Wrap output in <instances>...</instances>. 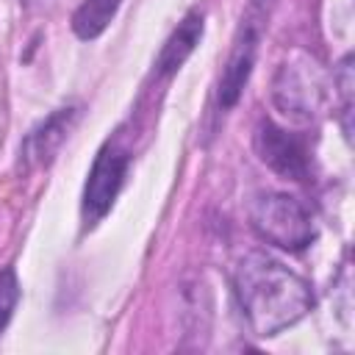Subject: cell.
Segmentation results:
<instances>
[{"mask_svg":"<svg viewBox=\"0 0 355 355\" xmlns=\"http://www.w3.org/2000/svg\"><path fill=\"white\" fill-rule=\"evenodd\" d=\"M233 286L247 327L263 338L291 327L313 308L308 280L261 252H250L236 263Z\"/></svg>","mask_w":355,"mask_h":355,"instance_id":"obj_1","label":"cell"},{"mask_svg":"<svg viewBox=\"0 0 355 355\" xmlns=\"http://www.w3.org/2000/svg\"><path fill=\"white\" fill-rule=\"evenodd\" d=\"M250 222L263 241H269L280 250H288V252L305 250L316 236L311 214L305 211V205L288 194H280V191L261 194L252 202Z\"/></svg>","mask_w":355,"mask_h":355,"instance_id":"obj_2","label":"cell"},{"mask_svg":"<svg viewBox=\"0 0 355 355\" xmlns=\"http://www.w3.org/2000/svg\"><path fill=\"white\" fill-rule=\"evenodd\" d=\"M261 28H263V3L252 0L241 19V28L233 39V47H230V55H227V64H225V72L219 80V105L222 108H233L236 100L241 97V89L255 64Z\"/></svg>","mask_w":355,"mask_h":355,"instance_id":"obj_3","label":"cell"},{"mask_svg":"<svg viewBox=\"0 0 355 355\" xmlns=\"http://www.w3.org/2000/svg\"><path fill=\"white\" fill-rule=\"evenodd\" d=\"M125 172H128V153L119 150L116 144H105L97 153V158L92 164V172H89V180H86V189H83L80 211H83L86 225L100 222L111 211V205H114V200L122 189Z\"/></svg>","mask_w":355,"mask_h":355,"instance_id":"obj_4","label":"cell"},{"mask_svg":"<svg viewBox=\"0 0 355 355\" xmlns=\"http://www.w3.org/2000/svg\"><path fill=\"white\" fill-rule=\"evenodd\" d=\"M275 105L291 119H311L322 103V80L313 64H283L275 78Z\"/></svg>","mask_w":355,"mask_h":355,"instance_id":"obj_5","label":"cell"},{"mask_svg":"<svg viewBox=\"0 0 355 355\" xmlns=\"http://www.w3.org/2000/svg\"><path fill=\"white\" fill-rule=\"evenodd\" d=\"M255 153L266 166H272L283 178L305 180L308 175V153L302 141L272 122H261L255 128Z\"/></svg>","mask_w":355,"mask_h":355,"instance_id":"obj_6","label":"cell"},{"mask_svg":"<svg viewBox=\"0 0 355 355\" xmlns=\"http://www.w3.org/2000/svg\"><path fill=\"white\" fill-rule=\"evenodd\" d=\"M75 116H78L75 108H61V111H55L44 125H39V128L25 139V144H22L25 161L33 164V166L47 164V161L53 158V153L61 147V141L67 139V133H69Z\"/></svg>","mask_w":355,"mask_h":355,"instance_id":"obj_7","label":"cell"},{"mask_svg":"<svg viewBox=\"0 0 355 355\" xmlns=\"http://www.w3.org/2000/svg\"><path fill=\"white\" fill-rule=\"evenodd\" d=\"M200 39H202V14H200V11H189V14L183 17V22L175 28V33L166 39L164 50L158 53V61H155L158 72H161V75L178 72V69L183 67V61H186V58L194 53V47L200 44Z\"/></svg>","mask_w":355,"mask_h":355,"instance_id":"obj_8","label":"cell"},{"mask_svg":"<svg viewBox=\"0 0 355 355\" xmlns=\"http://www.w3.org/2000/svg\"><path fill=\"white\" fill-rule=\"evenodd\" d=\"M122 0H83L72 14V31L80 39H97L114 19Z\"/></svg>","mask_w":355,"mask_h":355,"instance_id":"obj_9","label":"cell"},{"mask_svg":"<svg viewBox=\"0 0 355 355\" xmlns=\"http://www.w3.org/2000/svg\"><path fill=\"white\" fill-rule=\"evenodd\" d=\"M17 302H19V280H17V272L6 266L0 269V333L6 330Z\"/></svg>","mask_w":355,"mask_h":355,"instance_id":"obj_10","label":"cell"},{"mask_svg":"<svg viewBox=\"0 0 355 355\" xmlns=\"http://www.w3.org/2000/svg\"><path fill=\"white\" fill-rule=\"evenodd\" d=\"M352 58L347 55L338 67V92H341V114H344V130H347V136H349V114H352Z\"/></svg>","mask_w":355,"mask_h":355,"instance_id":"obj_11","label":"cell"}]
</instances>
